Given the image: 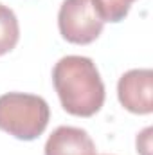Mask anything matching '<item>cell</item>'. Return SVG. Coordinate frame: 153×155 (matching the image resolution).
Masks as SVG:
<instances>
[{
    "mask_svg": "<svg viewBox=\"0 0 153 155\" xmlns=\"http://www.w3.org/2000/svg\"><path fill=\"white\" fill-rule=\"evenodd\" d=\"M92 2H94V7L103 22L117 24V22L124 20V16L128 15L132 4L135 0H92Z\"/></svg>",
    "mask_w": 153,
    "mask_h": 155,
    "instance_id": "52a82bcc",
    "label": "cell"
},
{
    "mask_svg": "<svg viewBox=\"0 0 153 155\" xmlns=\"http://www.w3.org/2000/svg\"><path fill=\"white\" fill-rule=\"evenodd\" d=\"M52 83L61 107L70 116L90 117L105 103V83L86 56H63L52 69Z\"/></svg>",
    "mask_w": 153,
    "mask_h": 155,
    "instance_id": "6da1fadb",
    "label": "cell"
},
{
    "mask_svg": "<svg viewBox=\"0 0 153 155\" xmlns=\"http://www.w3.org/2000/svg\"><path fill=\"white\" fill-rule=\"evenodd\" d=\"M20 38L18 18L7 5L0 4V56L11 52Z\"/></svg>",
    "mask_w": 153,
    "mask_h": 155,
    "instance_id": "8992f818",
    "label": "cell"
},
{
    "mask_svg": "<svg viewBox=\"0 0 153 155\" xmlns=\"http://www.w3.org/2000/svg\"><path fill=\"white\" fill-rule=\"evenodd\" d=\"M45 155H96V144L83 128L58 126L45 143Z\"/></svg>",
    "mask_w": 153,
    "mask_h": 155,
    "instance_id": "5b68a950",
    "label": "cell"
},
{
    "mask_svg": "<svg viewBox=\"0 0 153 155\" xmlns=\"http://www.w3.org/2000/svg\"><path fill=\"white\" fill-rule=\"evenodd\" d=\"M121 105L132 114L153 112V72L151 69H133L122 74L117 83Z\"/></svg>",
    "mask_w": 153,
    "mask_h": 155,
    "instance_id": "277c9868",
    "label": "cell"
},
{
    "mask_svg": "<svg viewBox=\"0 0 153 155\" xmlns=\"http://www.w3.org/2000/svg\"><path fill=\"white\" fill-rule=\"evenodd\" d=\"M50 110L43 97L24 92L0 96V130L20 141H34L49 124Z\"/></svg>",
    "mask_w": 153,
    "mask_h": 155,
    "instance_id": "7a4b0ae2",
    "label": "cell"
},
{
    "mask_svg": "<svg viewBox=\"0 0 153 155\" xmlns=\"http://www.w3.org/2000/svg\"><path fill=\"white\" fill-rule=\"evenodd\" d=\"M105 22L92 0H63L58 13L60 35L69 43L86 45L99 38Z\"/></svg>",
    "mask_w": 153,
    "mask_h": 155,
    "instance_id": "3957f363",
    "label": "cell"
}]
</instances>
